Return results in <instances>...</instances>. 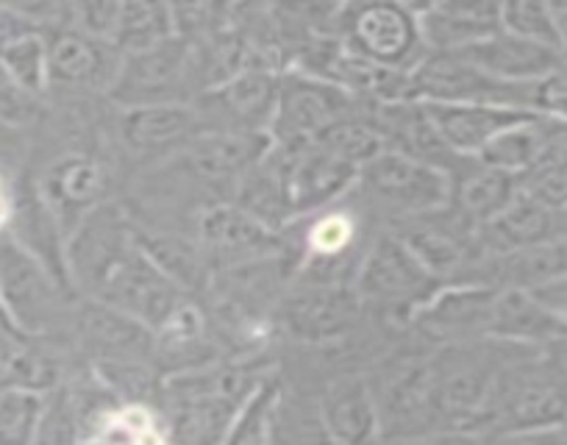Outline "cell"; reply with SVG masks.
Returning a JSON list of instances; mask_svg holds the SVG:
<instances>
[{"label":"cell","mask_w":567,"mask_h":445,"mask_svg":"<svg viewBox=\"0 0 567 445\" xmlns=\"http://www.w3.org/2000/svg\"><path fill=\"white\" fill-rule=\"evenodd\" d=\"M0 70L31 97L45 95L48 86V42L45 31H34L9 42L0 51Z\"/></svg>","instance_id":"obj_34"},{"label":"cell","mask_w":567,"mask_h":445,"mask_svg":"<svg viewBox=\"0 0 567 445\" xmlns=\"http://www.w3.org/2000/svg\"><path fill=\"white\" fill-rule=\"evenodd\" d=\"M414 9L429 53H460L501 31V3L440 0Z\"/></svg>","instance_id":"obj_23"},{"label":"cell","mask_w":567,"mask_h":445,"mask_svg":"<svg viewBox=\"0 0 567 445\" xmlns=\"http://www.w3.org/2000/svg\"><path fill=\"white\" fill-rule=\"evenodd\" d=\"M443 287V281L425 270L398 235L375 237L353 276V290L362 303L398 312L406 320Z\"/></svg>","instance_id":"obj_4"},{"label":"cell","mask_w":567,"mask_h":445,"mask_svg":"<svg viewBox=\"0 0 567 445\" xmlns=\"http://www.w3.org/2000/svg\"><path fill=\"white\" fill-rule=\"evenodd\" d=\"M373 384L381 415V437H429L445 434L440 421L432 354L392 365Z\"/></svg>","instance_id":"obj_10"},{"label":"cell","mask_w":567,"mask_h":445,"mask_svg":"<svg viewBox=\"0 0 567 445\" xmlns=\"http://www.w3.org/2000/svg\"><path fill=\"white\" fill-rule=\"evenodd\" d=\"M362 298L353 284L292 281L278 303L284 331L298 343L323 345L348 338L362 314Z\"/></svg>","instance_id":"obj_12"},{"label":"cell","mask_w":567,"mask_h":445,"mask_svg":"<svg viewBox=\"0 0 567 445\" xmlns=\"http://www.w3.org/2000/svg\"><path fill=\"white\" fill-rule=\"evenodd\" d=\"M173 37H176V25H173L171 3H148V0L120 3L117 25L112 34V48L120 56L151 51Z\"/></svg>","instance_id":"obj_32"},{"label":"cell","mask_w":567,"mask_h":445,"mask_svg":"<svg viewBox=\"0 0 567 445\" xmlns=\"http://www.w3.org/2000/svg\"><path fill=\"white\" fill-rule=\"evenodd\" d=\"M417 103H465V106H504L539 115L543 84H506L473 68L456 53H429L412 73Z\"/></svg>","instance_id":"obj_5"},{"label":"cell","mask_w":567,"mask_h":445,"mask_svg":"<svg viewBox=\"0 0 567 445\" xmlns=\"http://www.w3.org/2000/svg\"><path fill=\"white\" fill-rule=\"evenodd\" d=\"M556 237H565L559 211L543 206L523 189L501 215H495L487 226L478 229V240H482L487 257L520 251V248L539 246V242L556 240Z\"/></svg>","instance_id":"obj_27"},{"label":"cell","mask_w":567,"mask_h":445,"mask_svg":"<svg viewBox=\"0 0 567 445\" xmlns=\"http://www.w3.org/2000/svg\"><path fill=\"white\" fill-rule=\"evenodd\" d=\"M206 92L200 56L195 42L173 37L151 51L123 56L109 101L120 108L162 106V103H195Z\"/></svg>","instance_id":"obj_3"},{"label":"cell","mask_w":567,"mask_h":445,"mask_svg":"<svg viewBox=\"0 0 567 445\" xmlns=\"http://www.w3.org/2000/svg\"><path fill=\"white\" fill-rule=\"evenodd\" d=\"M204 132H209V123L195 103L120 108L117 117V137L125 151L156 167L176 159Z\"/></svg>","instance_id":"obj_15"},{"label":"cell","mask_w":567,"mask_h":445,"mask_svg":"<svg viewBox=\"0 0 567 445\" xmlns=\"http://www.w3.org/2000/svg\"><path fill=\"white\" fill-rule=\"evenodd\" d=\"M136 246V220L117 204L103 200L70 231L64 262L73 292L92 298L114 265Z\"/></svg>","instance_id":"obj_9"},{"label":"cell","mask_w":567,"mask_h":445,"mask_svg":"<svg viewBox=\"0 0 567 445\" xmlns=\"http://www.w3.org/2000/svg\"><path fill=\"white\" fill-rule=\"evenodd\" d=\"M267 151H270L267 134L209 128L165 165L182 167L184 176L193 178L200 189L226 193V198L234 200L237 184L256 162L265 159Z\"/></svg>","instance_id":"obj_13"},{"label":"cell","mask_w":567,"mask_h":445,"mask_svg":"<svg viewBox=\"0 0 567 445\" xmlns=\"http://www.w3.org/2000/svg\"><path fill=\"white\" fill-rule=\"evenodd\" d=\"M473 165L462 173V178H454V195H451V206L465 217L471 226L482 229L493 220L495 215L512 204L517 193H520V182L509 173L493 170L484 167L482 162L471 159Z\"/></svg>","instance_id":"obj_31"},{"label":"cell","mask_w":567,"mask_h":445,"mask_svg":"<svg viewBox=\"0 0 567 445\" xmlns=\"http://www.w3.org/2000/svg\"><path fill=\"white\" fill-rule=\"evenodd\" d=\"M334 34L351 56L392 73H414L429 56L420 34L417 9L409 3L373 0L340 7Z\"/></svg>","instance_id":"obj_2"},{"label":"cell","mask_w":567,"mask_h":445,"mask_svg":"<svg viewBox=\"0 0 567 445\" xmlns=\"http://www.w3.org/2000/svg\"><path fill=\"white\" fill-rule=\"evenodd\" d=\"M423 108L434 132L456 159H476L495 137L537 115L520 108L465 106V103H423Z\"/></svg>","instance_id":"obj_22"},{"label":"cell","mask_w":567,"mask_h":445,"mask_svg":"<svg viewBox=\"0 0 567 445\" xmlns=\"http://www.w3.org/2000/svg\"><path fill=\"white\" fill-rule=\"evenodd\" d=\"M561 226H565V237H567V209L561 211Z\"/></svg>","instance_id":"obj_46"},{"label":"cell","mask_w":567,"mask_h":445,"mask_svg":"<svg viewBox=\"0 0 567 445\" xmlns=\"http://www.w3.org/2000/svg\"><path fill=\"white\" fill-rule=\"evenodd\" d=\"M326 434L337 445H379L381 415L373 384L362 376H346L329 384L318 410Z\"/></svg>","instance_id":"obj_25"},{"label":"cell","mask_w":567,"mask_h":445,"mask_svg":"<svg viewBox=\"0 0 567 445\" xmlns=\"http://www.w3.org/2000/svg\"><path fill=\"white\" fill-rule=\"evenodd\" d=\"M487 338L528 349L567 343V329L528 290H498L489 303Z\"/></svg>","instance_id":"obj_26"},{"label":"cell","mask_w":567,"mask_h":445,"mask_svg":"<svg viewBox=\"0 0 567 445\" xmlns=\"http://www.w3.org/2000/svg\"><path fill=\"white\" fill-rule=\"evenodd\" d=\"M517 182L523 193L561 215L567 209V139L545 151L537 165L523 173Z\"/></svg>","instance_id":"obj_36"},{"label":"cell","mask_w":567,"mask_h":445,"mask_svg":"<svg viewBox=\"0 0 567 445\" xmlns=\"http://www.w3.org/2000/svg\"><path fill=\"white\" fill-rule=\"evenodd\" d=\"M312 145H320V148L329 151V154L340 156L342 162H351L359 170L384 151V143H381L373 123L357 115L346 117V121H337L334 126L326 128Z\"/></svg>","instance_id":"obj_35"},{"label":"cell","mask_w":567,"mask_h":445,"mask_svg":"<svg viewBox=\"0 0 567 445\" xmlns=\"http://www.w3.org/2000/svg\"><path fill=\"white\" fill-rule=\"evenodd\" d=\"M37 97L20 90L3 70H0V126H20L34 115Z\"/></svg>","instance_id":"obj_38"},{"label":"cell","mask_w":567,"mask_h":445,"mask_svg":"<svg viewBox=\"0 0 567 445\" xmlns=\"http://www.w3.org/2000/svg\"><path fill=\"white\" fill-rule=\"evenodd\" d=\"M456 56L471 62L473 68L484 70L493 79L506 81V84H543V81L554 79L565 62V53L534 45L520 37L506 34L504 29L487 40L476 42V45L465 48Z\"/></svg>","instance_id":"obj_24"},{"label":"cell","mask_w":567,"mask_h":445,"mask_svg":"<svg viewBox=\"0 0 567 445\" xmlns=\"http://www.w3.org/2000/svg\"><path fill=\"white\" fill-rule=\"evenodd\" d=\"M460 445H489V439H484V437H460Z\"/></svg>","instance_id":"obj_44"},{"label":"cell","mask_w":567,"mask_h":445,"mask_svg":"<svg viewBox=\"0 0 567 445\" xmlns=\"http://www.w3.org/2000/svg\"><path fill=\"white\" fill-rule=\"evenodd\" d=\"M73 331L81 349L90 354L92 365L97 362H151L154 365L156 334L120 309L84 298L73 314Z\"/></svg>","instance_id":"obj_17"},{"label":"cell","mask_w":567,"mask_h":445,"mask_svg":"<svg viewBox=\"0 0 567 445\" xmlns=\"http://www.w3.org/2000/svg\"><path fill=\"white\" fill-rule=\"evenodd\" d=\"M526 445H567V426L556 428V432L548 434H537V437H523Z\"/></svg>","instance_id":"obj_43"},{"label":"cell","mask_w":567,"mask_h":445,"mask_svg":"<svg viewBox=\"0 0 567 445\" xmlns=\"http://www.w3.org/2000/svg\"><path fill=\"white\" fill-rule=\"evenodd\" d=\"M103 170L92 156L64 154L45 167L34 189L64 237H70V231L103 204Z\"/></svg>","instance_id":"obj_20"},{"label":"cell","mask_w":567,"mask_h":445,"mask_svg":"<svg viewBox=\"0 0 567 445\" xmlns=\"http://www.w3.org/2000/svg\"><path fill=\"white\" fill-rule=\"evenodd\" d=\"M528 292H532V296L537 298V301L543 303V307L548 309V312L567 329V276L565 279H556V281H548V284L534 287V290Z\"/></svg>","instance_id":"obj_39"},{"label":"cell","mask_w":567,"mask_h":445,"mask_svg":"<svg viewBox=\"0 0 567 445\" xmlns=\"http://www.w3.org/2000/svg\"><path fill=\"white\" fill-rule=\"evenodd\" d=\"M550 14H554L556 31H559L561 51L567 53V0H561V3H550Z\"/></svg>","instance_id":"obj_42"},{"label":"cell","mask_w":567,"mask_h":445,"mask_svg":"<svg viewBox=\"0 0 567 445\" xmlns=\"http://www.w3.org/2000/svg\"><path fill=\"white\" fill-rule=\"evenodd\" d=\"M567 276V237L520 248V251L487 257L478 273V284L498 290H534Z\"/></svg>","instance_id":"obj_29"},{"label":"cell","mask_w":567,"mask_h":445,"mask_svg":"<svg viewBox=\"0 0 567 445\" xmlns=\"http://www.w3.org/2000/svg\"><path fill=\"white\" fill-rule=\"evenodd\" d=\"M195 237L209 257L215 273L287 253L284 235H276L267 226H261L256 217H250L231 200L200 206Z\"/></svg>","instance_id":"obj_14"},{"label":"cell","mask_w":567,"mask_h":445,"mask_svg":"<svg viewBox=\"0 0 567 445\" xmlns=\"http://www.w3.org/2000/svg\"><path fill=\"white\" fill-rule=\"evenodd\" d=\"M281 154L287 156V184H290L296 217H312L318 211L331 209L359 184L362 170L323 151L320 145H309L296 154L281 151Z\"/></svg>","instance_id":"obj_21"},{"label":"cell","mask_w":567,"mask_h":445,"mask_svg":"<svg viewBox=\"0 0 567 445\" xmlns=\"http://www.w3.org/2000/svg\"><path fill=\"white\" fill-rule=\"evenodd\" d=\"M559 79L567 84V53H565V62H561V70H559Z\"/></svg>","instance_id":"obj_45"},{"label":"cell","mask_w":567,"mask_h":445,"mask_svg":"<svg viewBox=\"0 0 567 445\" xmlns=\"http://www.w3.org/2000/svg\"><path fill=\"white\" fill-rule=\"evenodd\" d=\"M48 42V86L79 92H109L117 75L120 56L109 42L86 37L81 31L62 25L45 31Z\"/></svg>","instance_id":"obj_19"},{"label":"cell","mask_w":567,"mask_h":445,"mask_svg":"<svg viewBox=\"0 0 567 445\" xmlns=\"http://www.w3.org/2000/svg\"><path fill=\"white\" fill-rule=\"evenodd\" d=\"M351 92L315 75L298 73V70H284L276 117L267 132L270 148L287 151V154L309 148L326 128L351 117Z\"/></svg>","instance_id":"obj_7"},{"label":"cell","mask_w":567,"mask_h":445,"mask_svg":"<svg viewBox=\"0 0 567 445\" xmlns=\"http://www.w3.org/2000/svg\"><path fill=\"white\" fill-rule=\"evenodd\" d=\"M292 437V445H337L334 439L326 434L323 423H320V417H315V421H309V426H303L298 434H290Z\"/></svg>","instance_id":"obj_40"},{"label":"cell","mask_w":567,"mask_h":445,"mask_svg":"<svg viewBox=\"0 0 567 445\" xmlns=\"http://www.w3.org/2000/svg\"><path fill=\"white\" fill-rule=\"evenodd\" d=\"M281 70L248 68L195 101L209 128L267 134L281 95Z\"/></svg>","instance_id":"obj_16"},{"label":"cell","mask_w":567,"mask_h":445,"mask_svg":"<svg viewBox=\"0 0 567 445\" xmlns=\"http://www.w3.org/2000/svg\"><path fill=\"white\" fill-rule=\"evenodd\" d=\"M231 204H237L276 235L290 229L298 217L290 200V184H287V156L276 148L267 151L265 159L256 162L237 184Z\"/></svg>","instance_id":"obj_28"},{"label":"cell","mask_w":567,"mask_h":445,"mask_svg":"<svg viewBox=\"0 0 567 445\" xmlns=\"http://www.w3.org/2000/svg\"><path fill=\"white\" fill-rule=\"evenodd\" d=\"M90 301H101L106 307L120 309L128 318L140 320L142 325H148L151 331L162 329L178 309L184 307L193 298L176 284V281L167 279L159 268H156L154 259L142 251L140 242L114 265L112 273L103 279V284L97 287L95 296Z\"/></svg>","instance_id":"obj_11"},{"label":"cell","mask_w":567,"mask_h":445,"mask_svg":"<svg viewBox=\"0 0 567 445\" xmlns=\"http://www.w3.org/2000/svg\"><path fill=\"white\" fill-rule=\"evenodd\" d=\"M493 292L495 287L487 284H445L409 318V323L423 338L440 345L489 340L487 323Z\"/></svg>","instance_id":"obj_18"},{"label":"cell","mask_w":567,"mask_h":445,"mask_svg":"<svg viewBox=\"0 0 567 445\" xmlns=\"http://www.w3.org/2000/svg\"><path fill=\"white\" fill-rule=\"evenodd\" d=\"M567 426V343L506 362L465 437L523 439Z\"/></svg>","instance_id":"obj_1"},{"label":"cell","mask_w":567,"mask_h":445,"mask_svg":"<svg viewBox=\"0 0 567 445\" xmlns=\"http://www.w3.org/2000/svg\"><path fill=\"white\" fill-rule=\"evenodd\" d=\"M68 296L73 292L64 290L31 253L7 235L0 237V301L20 338L40 340L51 334Z\"/></svg>","instance_id":"obj_8"},{"label":"cell","mask_w":567,"mask_h":445,"mask_svg":"<svg viewBox=\"0 0 567 445\" xmlns=\"http://www.w3.org/2000/svg\"><path fill=\"white\" fill-rule=\"evenodd\" d=\"M357 187H362L375 204L386 206L403 220H414L449 209L454 176L429 162H417L395 151H381L362 167Z\"/></svg>","instance_id":"obj_6"},{"label":"cell","mask_w":567,"mask_h":445,"mask_svg":"<svg viewBox=\"0 0 567 445\" xmlns=\"http://www.w3.org/2000/svg\"><path fill=\"white\" fill-rule=\"evenodd\" d=\"M48 393L0 390V445H40Z\"/></svg>","instance_id":"obj_33"},{"label":"cell","mask_w":567,"mask_h":445,"mask_svg":"<svg viewBox=\"0 0 567 445\" xmlns=\"http://www.w3.org/2000/svg\"><path fill=\"white\" fill-rule=\"evenodd\" d=\"M501 29L506 34L534 42V45H545L565 53L561 51L554 14H550V3H539V0H509V3H501Z\"/></svg>","instance_id":"obj_37"},{"label":"cell","mask_w":567,"mask_h":445,"mask_svg":"<svg viewBox=\"0 0 567 445\" xmlns=\"http://www.w3.org/2000/svg\"><path fill=\"white\" fill-rule=\"evenodd\" d=\"M379 445H460L456 434H429V437H381Z\"/></svg>","instance_id":"obj_41"},{"label":"cell","mask_w":567,"mask_h":445,"mask_svg":"<svg viewBox=\"0 0 567 445\" xmlns=\"http://www.w3.org/2000/svg\"><path fill=\"white\" fill-rule=\"evenodd\" d=\"M136 242L151 259L156 262V268L167 276L171 281H176L189 298H195L198 292L212 290V281H215V268H212L209 257L200 248L198 237L178 235V231H159L148 229V226H140L136 222Z\"/></svg>","instance_id":"obj_30"}]
</instances>
